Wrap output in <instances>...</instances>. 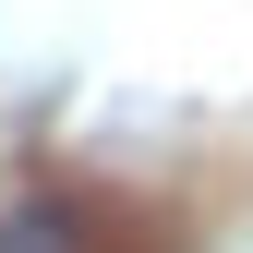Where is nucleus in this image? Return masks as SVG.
Listing matches in <instances>:
<instances>
[{
    "instance_id": "1",
    "label": "nucleus",
    "mask_w": 253,
    "mask_h": 253,
    "mask_svg": "<svg viewBox=\"0 0 253 253\" xmlns=\"http://www.w3.org/2000/svg\"><path fill=\"white\" fill-rule=\"evenodd\" d=\"M0 253H84V229L60 205H24V217H0Z\"/></svg>"
}]
</instances>
